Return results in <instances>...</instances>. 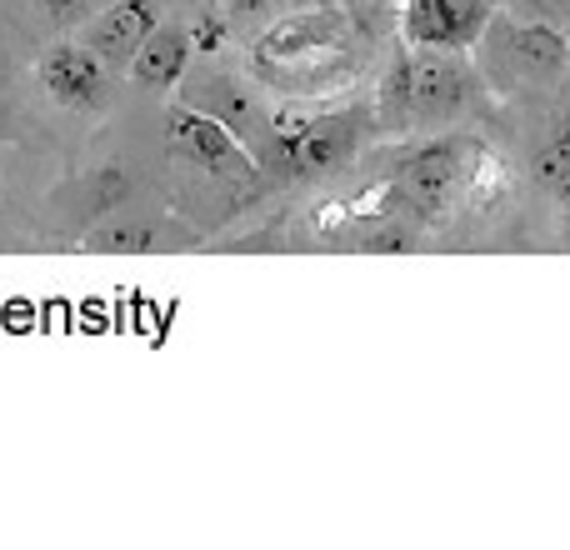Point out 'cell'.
I'll return each instance as SVG.
<instances>
[{"instance_id": "obj_5", "label": "cell", "mask_w": 570, "mask_h": 550, "mask_svg": "<svg viewBox=\"0 0 570 550\" xmlns=\"http://www.w3.org/2000/svg\"><path fill=\"white\" fill-rule=\"evenodd\" d=\"M160 0H110L106 10L86 20V50L106 70L130 66V56L140 50V40L160 26Z\"/></svg>"}, {"instance_id": "obj_1", "label": "cell", "mask_w": 570, "mask_h": 550, "mask_svg": "<svg viewBox=\"0 0 570 550\" xmlns=\"http://www.w3.org/2000/svg\"><path fill=\"white\" fill-rule=\"evenodd\" d=\"M471 66L481 76L485 90L495 96H546V90H561L570 76V36L561 26H546V20H525L511 10H491L481 40L471 46Z\"/></svg>"}, {"instance_id": "obj_8", "label": "cell", "mask_w": 570, "mask_h": 550, "mask_svg": "<svg viewBox=\"0 0 570 550\" xmlns=\"http://www.w3.org/2000/svg\"><path fill=\"white\" fill-rule=\"evenodd\" d=\"M90 251H110V256H136V251H180V246H196L186 226H166L160 216H116L106 226H96L86 236Z\"/></svg>"}, {"instance_id": "obj_2", "label": "cell", "mask_w": 570, "mask_h": 550, "mask_svg": "<svg viewBox=\"0 0 570 550\" xmlns=\"http://www.w3.org/2000/svg\"><path fill=\"white\" fill-rule=\"evenodd\" d=\"M475 90H481V76L465 56L411 46L401 66L391 70L385 100H391V116L401 126H441V120H455L475 106Z\"/></svg>"}, {"instance_id": "obj_11", "label": "cell", "mask_w": 570, "mask_h": 550, "mask_svg": "<svg viewBox=\"0 0 570 550\" xmlns=\"http://www.w3.org/2000/svg\"><path fill=\"white\" fill-rule=\"evenodd\" d=\"M501 10L525 20H546V26H561L570 30V0H501Z\"/></svg>"}, {"instance_id": "obj_12", "label": "cell", "mask_w": 570, "mask_h": 550, "mask_svg": "<svg viewBox=\"0 0 570 550\" xmlns=\"http://www.w3.org/2000/svg\"><path fill=\"white\" fill-rule=\"evenodd\" d=\"M110 0H46V10H50V20L56 26H86L96 10H106Z\"/></svg>"}, {"instance_id": "obj_4", "label": "cell", "mask_w": 570, "mask_h": 550, "mask_svg": "<svg viewBox=\"0 0 570 550\" xmlns=\"http://www.w3.org/2000/svg\"><path fill=\"white\" fill-rule=\"evenodd\" d=\"M491 10H495L491 0H405L401 36H405V46L471 56V46L481 40Z\"/></svg>"}, {"instance_id": "obj_3", "label": "cell", "mask_w": 570, "mask_h": 550, "mask_svg": "<svg viewBox=\"0 0 570 550\" xmlns=\"http://www.w3.org/2000/svg\"><path fill=\"white\" fill-rule=\"evenodd\" d=\"M166 146L180 170L226 180V186H250L256 180V156L246 150V140L196 106H176L166 116Z\"/></svg>"}, {"instance_id": "obj_10", "label": "cell", "mask_w": 570, "mask_h": 550, "mask_svg": "<svg viewBox=\"0 0 570 550\" xmlns=\"http://www.w3.org/2000/svg\"><path fill=\"white\" fill-rule=\"evenodd\" d=\"M535 176H541L551 190H561V196H570V126L551 140V146L541 150V160H535Z\"/></svg>"}, {"instance_id": "obj_13", "label": "cell", "mask_w": 570, "mask_h": 550, "mask_svg": "<svg viewBox=\"0 0 570 550\" xmlns=\"http://www.w3.org/2000/svg\"><path fill=\"white\" fill-rule=\"evenodd\" d=\"M216 6H230V10H256V6H271V0H216Z\"/></svg>"}, {"instance_id": "obj_6", "label": "cell", "mask_w": 570, "mask_h": 550, "mask_svg": "<svg viewBox=\"0 0 570 550\" xmlns=\"http://www.w3.org/2000/svg\"><path fill=\"white\" fill-rule=\"evenodd\" d=\"M36 70H40V86L50 90L56 106H66V110H100L106 106V66H100L86 46L60 40V46H50L46 56H40Z\"/></svg>"}, {"instance_id": "obj_9", "label": "cell", "mask_w": 570, "mask_h": 550, "mask_svg": "<svg viewBox=\"0 0 570 550\" xmlns=\"http://www.w3.org/2000/svg\"><path fill=\"white\" fill-rule=\"evenodd\" d=\"M455 176H461V150H455L451 140H435L421 156H411V166H405V190H411L421 206H435V200L451 196Z\"/></svg>"}, {"instance_id": "obj_7", "label": "cell", "mask_w": 570, "mask_h": 550, "mask_svg": "<svg viewBox=\"0 0 570 550\" xmlns=\"http://www.w3.org/2000/svg\"><path fill=\"white\" fill-rule=\"evenodd\" d=\"M190 50H196V40H190V30L170 26V20H160L156 30H150L146 40H140V50L130 56V80L146 90H170L180 86V76H186L190 66Z\"/></svg>"}]
</instances>
